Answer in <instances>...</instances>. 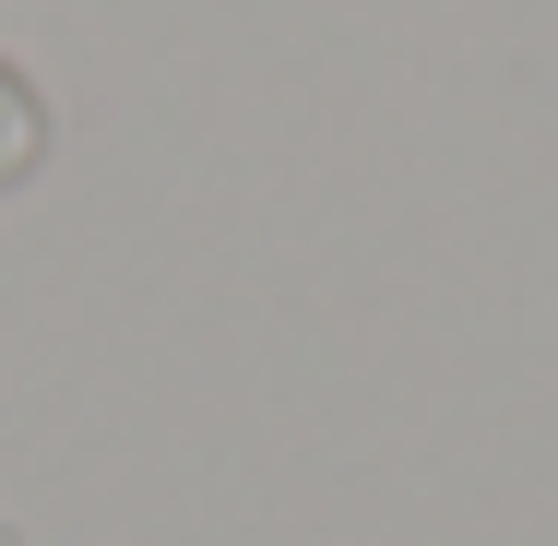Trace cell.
I'll return each instance as SVG.
<instances>
[{
    "instance_id": "cell-1",
    "label": "cell",
    "mask_w": 558,
    "mask_h": 546,
    "mask_svg": "<svg viewBox=\"0 0 558 546\" xmlns=\"http://www.w3.org/2000/svg\"><path fill=\"white\" fill-rule=\"evenodd\" d=\"M36 143H48V108H36V84H24L12 60H0V191H12L24 167H36Z\"/></svg>"
}]
</instances>
